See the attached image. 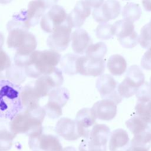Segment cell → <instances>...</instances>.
Returning <instances> with one entry per match:
<instances>
[{
    "label": "cell",
    "mask_w": 151,
    "mask_h": 151,
    "mask_svg": "<svg viewBox=\"0 0 151 151\" xmlns=\"http://www.w3.org/2000/svg\"><path fill=\"white\" fill-rule=\"evenodd\" d=\"M45 5L46 9L51 8L55 5L58 0H40Z\"/></svg>",
    "instance_id": "cell-37"
},
{
    "label": "cell",
    "mask_w": 151,
    "mask_h": 151,
    "mask_svg": "<svg viewBox=\"0 0 151 151\" xmlns=\"http://www.w3.org/2000/svg\"><path fill=\"white\" fill-rule=\"evenodd\" d=\"M136 96L137 99V102L147 103L151 100V87L148 82L144 83L140 86L136 93Z\"/></svg>",
    "instance_id": "cell-32"
},
{
    "label": "cell",
    "mask_w": 151,
    "mask_h": 151,
    "mask_svg": "<svg viewBox=\"0 0 151 151\" xmlns=\"http://www.w3.org/2000/svg\"><path fill=\"white\" fill-rule=\"evenodd\" d=\"M79 56L73 54H67L60 60V65L63 71L67 74L74 75L77 74L76 64Z\"/></svg>",
    "instance_id": "cell-27"
},
{
    "label": "cell",
    "mask_w": 151,
    "mask_h": 151,
    "mask_svg": "<svg viewBox=\"0 0 151 151\" xmlns=\"http://www.w3.org/2000/svg\"><path fill=\"white\" fill-rule=\"evenodd\" d=\"M141 67L146 70H151V47L145 52L140 61Z\"/></svg>",
    "instance_id": "cell-34"
},
{
    "label": "cell",
    "mask_w": 151,
    "mask_h": 151,
    "mask_svg": "<svg viewBox=\"0 0 151 151\" xmlns=\"http://www.w3.org/2000/svg\"><path fill=\"white\" fill-rule=\"evenodd\" d=\"M4 42V36L2 34V33H1L0 32V50L1 49L2 47L3 46Z\"/></svg>",
    "instance_id": "cell-39"
},
{
    "label": "cell",
    "mask_w": 151,
    "mask_h": 151,
    "mask_svg": "<svg viewBox=\"0 0 151 151\" xmlns=\"http://www.w3.org/2000/svg\"><path fill=\"white\" fill-rule=\"evenodd\" d=\"M77 74L86 76H100L105 71V60L86 55L79 56L77 60Z\"/></svg>",
    "instance_id": "cell-11"
},
{
    "label": "cell",
    "mask_w": 151,
    "mask_h": 151,
    "mask_svg": "<svg viewBox=\"0 0 151 151\" xmlns=\"http://www.w3.org/2000/svg\"><path fill=\"white\" fill-rule=\"evenodd\" d=\"M28 145L32 150L38 151H63L58 138L52 134H44L29 137Z\"/></svg>",
    "instance_id": "cell-14"
},
{
    "label": "cell",
    "mask_w": 151,
    "mask_h": 151,
    "mask_svg": "<svg viewBox=\"0 0 151 151\" xmlns=\"http://www.w3.org/2000/svg\"><path fill=\"white\" fill-rule=\"evenodd\" d=\"M139 42L143 48L147 49L151 47V22L141 28Z\"/></svg>",
    "instance_id": "cell-30"
},
{
    "label": "cell",
    "mask_w": 151,
    "mask_h": 151,
    "mask_svg": "<svg viewBox=\"0 0 151 151\" xmlns=\"http://www.w3.org/2000/svg\"><path fill=\"white\" fill-rule=\"evenodd\" d=\"M34 151H38V150H34Z\"/></svg>",
    "instance_id": "cell-46"
},
{
    "label": "cell",
    "mask_w": 151,
    "mask_h": 151,
    "mask_svg": "<svg viewBox=\"0 0 151 151\" xmlns=\"http://www.w3.org/2000/svg\"><path fill=\"white\" fill-rule=\"evenodd\" d=\"M69 98L70 93L66 88H55L49 93L48 101L44 108L52 116H61L63 113L62 107L65 105Z\"/></svg>",
    "instance_id": "cell-12"
},
{
    "label": "cell",
    "mask_w": 151,
    "mask_h": 151,
    "mask_svg": "<svg viewBox=\"0 0 151 151\" xmlns=\"http://www.w3.org/2000/svg\"><path fill=\"white\" fill-rule=\"evenodd\" d=\"M144 9L147 12H151V0H142Z\"/></svg>",
    "instance_id": "cell-38"
},
{
    "label": "cell",
    "mask_w": 151,
    "mask_h": 151,
    "mask_svg": "<svg viewBox=\"0 0 151 151\" xmlns=\"http://www.w3.org/2000/svg\"><path fill=\"white\" fill-rule=\"evenodd\" d=\"M126 125L133 134L130 145L151 147V125L143 119L135 114L126 122Z\"/></svg>",
    "instance_id": "cell-5"
},
{
    "label": "cell",
    "mask_w": 151,
    "mask_h": 151,
    "mask_svg": "<svg viewBox=\"0 0 151 151\" xmlns=\"http://www.w3.org/2000/svg\"><path fill=\"white\" fill-rule=\"evenodd\" d=\"M63 81L62 71L55 67L50 72L38 77L32 84L37 94L41 98L48 95L53 89L60 87Z\"/></svg>",
    "instance_id": "cell-6"
},
{
    "label": "cell",
    "mask_w": 151,
    "mask_h": 151,
    "mask_svg": "<svg viewBox=\"0 0 151 151\" xmlns=\"http://www.w3.org/2000/svg\"><path fill=\"white\" fill-rule=\"evenodd\" d=\"M96 117L91 109L83 108L80 110L76 116L75 122L79 137L87 139L90 134L91 129L96 123Z\"/></svg>",
    "instance_id": "cell-15"
},
{
    "label": "cell",
    "mask_w": 151,
    "mask_h": 151,
    "mask_svg": "<svg viewBox=\"0 0 151 151\" xmlns=\"http://www.w3.org/2000/svg\"><path fill=\"white\" fill-rule=\"evenodd\" d=\"M107 51V48L103 42L91 44L86 51V55L96 59H103Z\"/></svg>",
    "instance_id": "cell-28"
},
{
    "label": "cell",
    "mask_w": 151,
    "mask_h": 151,
    "mask_svg": "<svg viewBox=\"0 0 151 151\" xmlns=\"http://www.w3.org/2000/svg\"><path fill=\"white\" fill-rule=\"evenodd\" d=\"M60 60L61 55L54 50L34 51L24 67L25 74L31 78H38L54 69Z\"/></svg>",
    "instance_id": "cell-3"
},
{
    "label": "cell",
    "mask_w": 151,
    "mask_h": 151,
    "mask_svg": "<svg viewBox=\"0 0 151 151\" xmlns=\"http://www.w3.org/2000/svg\"><path fill=\"white\" fill-rule=\"evenodd\" d=\"M130 139L127 132L123 129L113 130L110 136V151H126L130 146Z\"/></svg>",
    "instance_id": "cell-21"
},
{
    "label": "cell",
    "mask_w": 151,
    "mask_h": 151,
    "mask_svg": "<svg viewBox=\"0 0 151 151\" xmlns=\"http://www.w3.org/2000/svg\"><path fill=\"white\" fill-rule=\"evenodd\" d=\"M22 87L8 80H0V117L12 120L23 109L20 98Z\"/></svg>",
    "instance_id": "cell-2"
},
{
    "label": "cell",
    "mask_w": 151,
    "mask_h": 151,
    "mask_svg": "<svg viewBox=\"0 0 151 151\" xmlns=\"http://www.w3.org/2000/svg\"><path fill=\"white\" fill-rule=\"evenodd\" d=\"M55 131L58 136L67 140L74 141L80 137L75 120L70 118L59 119L55 125Z\"/></svg>",
    "instance_id": "cell-19"
},
{
    "label": "cell",
    "mask_w": 151,
    "mask_h": 151,
    "mask_svg": "<svg viewBox=\"0 0 151 151\" xmlns=\"http://www.w3.org/2000/svg\"><path fill=\"white\" fill-rule=\"evenodd\" d=\"M71 47L77 54H83L86 52L88 47L93 44L87 32L83 29H77L71 35Z\"/></svg>",
    "instance_id": "cell-20"
},
{
    "label": "cell",
    "mask_w": 151,
    "mask_h": 151,
    "mask_svg": "<svg viewBox=\"0 0 151 151\" xmlns=\"http://www.w3.org/2000/svg\"><path fill=\"white\" fill-rule=\"evenodd\" d=\"M5 76L9 81L19 85L25 80L27 75L24 68L14 64L6 70Z\"/></svg>",
    "instance_id": "cell-26"
},
{
    "label": "cell",
    "mask_w": 151,
    "mask_h": 151,
    "mask_svg": "<svg viewBox=\"0 0 151 151\" xmlns=\"http://www.w3.org/2000/svg\"><path fill=\"white\" fill-rule=\"evenodd\" d=\"M117 109V104L108 99H103L96 102L91 108L96 119L106 121L111 120L115 117Z\"/></svg>",
    "instance_id": "cell-17"
},
{
    "label": "cell",
    "mask_w": 151,
    "mask_h": 151,
    "mask_svg": "<svg viewBox=\"0 0 151 151\" xmlns=\"http://www.w3.org/2000/svg\"><path fill=\"white\" fill-rule=\"evenodd\" d=\"M63 151H77L76 148L72 146H67L63 149Z\"/></svg>",
    "instance_id": "cell-40"
},
{
    "label": "cell",
    "mask_w": 151,
    "mask_h": 151,
    "mask_svg": "<svg viewBox=\"0 0 151 151\" xmlns=\"http://www.w3.org/2000/svg\"><path fill=\"white\" fill-rule=\"evenodd\" d=\"M96 37L103 40H109L113 37L114 35L113 25L108 24H99L96 29Z\"/></svg>",
    "instance_id": "cell-31"
},
{
    "label": "cell",
    "mask_w": 151,
    "mask_h": 151,
    "mask_svg": "<svg viewBox=\"0 0 151 151\" xmlns=\"http://www.w3.org/2000/svg\"><path fill=\"white\" fill-rule=\"evenodd\" d=\"M2 79H4V76L0 72V80H2Z\"/></svg>",
    "instance_id": "cell-42"
},
{
    "label": "cell",
    "mask_w": 151,
    "mask_h": 151,
    "mask_svg": "<svg viewBox=\"0 0 151 151\" xmlns=\"http://www.w3.org/2000/svg\"><path fill=\"white\" fill-rule=\"evenodd\" d=\"M110 134V129L107 125H94L89 136L80 144L79 151H107V143Z\"/></svg>",
    "instance_id": "cell-4"
},
{
    "label": "cell",
    "mask_w": 151,
    "mask_h": 151,
    "mask_svg": "<svg viewBox=\"0 0 151 151\" xmlns=\"http://www.w3.org/2000/svg\"><path fill=\"white\" fill-rule=\"evenodd\" d=\"M142 10L139 4L134 2H128L123 7L122 15L124 19L133 23L137 21L141 17Z\"/></svg>",
    "instance_id": "cell-25"
},
{
    "label": "cell",
    "mask_w": 151,
    "mask_h": 151,
    "mask_svg": "<svg viewBox=\"0 0 151 151\" xmlns=\"http://www.w3.org/2000/svg\"><path fill=\"white\" fill-rule=\"evenodd\" d=\"M11 65L9 55L2 49L0 50V72L8 69Z\"/></svg>",
    "instance_id": "cell-33"
},
{
    "label": "cell",
    "mask_w": 151,
    "mask_h": 151,
    "mask_svg": "<svg viewBox=\"0 0 151 151\" xmlns=\"http://www.w3.org/2000/svg\"><path fill=\"white\" fill-rule=\"evenodd\" d=\"M72 27L66 21L56 28L47 38V44L52 50L57 52L64 51L71 41Z\"/></svg>",
    "instance_id": "cell-8"
},
{
    "label": "cell",
    "mask_w": 151,
    "mask_h": 151,
    "mask_svg": "<svg viewBox=\"0 0 151 151\" xmlns=\"http://www.w3.org/2000/svg\"><path fill=\"white\" fill-rule=\"evenodd\" d=\"M91 14V7L84 0H80L75 5L73 10L67 15V21L73 27L79 28Z\"/></svg>",
    "instance_id": "cell-16"
},
{
    "label": "cell",
    "mask_w": 151,
    "mask_h": 151,
    "mask_svg": "<svg viewBox=\"0 0 151 151\" xmlns=\"http://www.w3.org/2000/svg\"><path fill=\"white\" fill-rule=\"evenodd\" d=\"M150 87H151V77H150Z\"/></svg>",
    "instance_id": "cell-43"
},
{
    "label": "cell",
    "mask_w": 151,
    "mask_h": 151,
    "mask_svg": "<svg viewBox=\"0 0 151 151\" xmlns=\"http://www.w3.org/2000/svg\"><path fill=\"white\" fill-rule=\"evenodd\" d=\"M121 5L117 0H107L100 6L95 8L92 13L94 19L99 23L105 24L114 19L120 14Z\"/></svg>",
    "instance_id": "cell-13"
},
{
    "label": "cell",
    "mask_w": 151,
    "mask_h": 151,
    "mask_svg": "<svg viewBox=\"0 0 151 151\" xmlns=\"http://www.w3.org/2000/svg\"><path fill=\"white\" fill-rule=\"evenodd\" d=\"M104 0H85V1L88 4V5L91 8H97L100 6Z\"/></svg>",
    "instance_id": "cell-35"
},
{
    "label": "cell",
    "mask_w": 151,
    "mask_h": 151,
    "mask_svg": "<svg viewBox=\"0 0 151 151\" xmlns=\"http://www.w3.org/2000/svg\"><path fill=\"white\" fill-rule=\"evenodd\" d=\"M20 98L23 109H27L39 105L40 97L37 94L32 83L22 87Z\"/></svg>",
    "instance_id": "cell-23"
},
{
    "label": "cell",
    "mask_w": 151,
    "mask_h": 151,
    "mask_svg": "<svg viewBox=\"0 0 151 151\" xmlns=\"http://www.w3.org/2000/svg\"><path fill=\"white\" fill-rule=\"evenodd\" d=\"M107 67L110 73L114 76H120L123 74L127 68V62L125 58L120 54L111 55L107 64Z\"/></svg>",
    "instance_id": "cell-24"
},
{
    "label": "cell",
    "mask_w": 151,
    "mask_h": 151,
    "mask_svg": "<svg viewBox=\"0 0 151 151\" xmlns=\"http://www.w3.org/2000/svg\"><path fill=\"white\" fill-rule=\"evenodd\" d=\"M150 149L144 147V146H133L130 145L128 149L126 151H149Z\"/></svg>",
    "instance_id": "cell-36"
},
{
    "label": "cell",
    "mask_w": 151,
    "mask_h": 151,
    "mask_svg": "<svg viewBox=\"0 0 151 151\" xmlns=\"http://www.w3.org/2000/svg\"><path fill=\"white\" fill-rule=\"evenodd\" d=\"M124 1H129V0H124Z\"/></svg>",
    "instance_id": "cell-44"
},
{
    "label": "cell",
    "mask_w": 151,
    "mask_h": 151,
    "mask_svg": "<svg viewBox=\"0 0 151 151\" xmlns=\"http://www.w3.org/2000/svg\"><path fill=\"white\" fill-rule=\"evenodd\" d=\"M126 78L131 80L139 87L145 82V75L138 65H131L127 70L126 74Z\"/></svg>",
    "instance_id": "cell-29"
},
{
    "label": "cell",
    "mask_w": 151,
    "mask_h": 151,
    "mask_svg": "<svg viewBox=\"0 0 151 151\" xmlns=\"http://www.w3.org/2000/svg\"><path fill=\"white\" fill-rule=\"evenodd\" d=\"M46 116L44 107L40 105L23 109L9 122V128L16 136L18 134H26L29 137L42 134V123Z\"/></svg>",
    "instance_id": "cell-1"
},
{
    "label": "cell",
    "mask_w": 151,
    "mask_h": 151,
    "mask_svg": "<svg viewBox=\"0 0 151 151\" xmlns=\"http://www.w3.org/2000/svg\"><path fill=\"white\" fill-rule=\"evenodd\" d=\"M114 35L120 45L126 48H132L139 42V36L134 31L133 23L126 19H120L113 24Z\"/></svg>",
    "instance_id": "cell-7"
},
{
    "label": "cell",
    "mask_w": 151,
    "mask_h": 151,
    "mask_svg": "<svg viewBox=\"0 0 151 151\" xmlns=\"http://www.w3.org/2000/svg\"><path fill=\"white\" fill-rule=\"evenodd\" d=\"M45 10L44 4L40 0H33L29 2L27 9L22 11L26 26L29 28L37 25L44 15Z\"/></svg>",
    "instance_id": "cell-18"
},
{
    "label": "cell",
    "mask_w": 151,
    "mask_h": 151,
    "mask_svg": "<svg viewBox=\"0 0 151 151\" xmlns=\"http://www.w3.org/2000/svg\"><path fill=\"white\" fill-rule=\"evenodd\" d=\"M150 22H151V19H150Z\"/></svg>",
    "instance_id": "cell-45"
},
{
    "label": "cell",
    "mask_w": 151,
    "mask_h": 151,
    "mask_svg": "<svg viewBox=\"0 0 151 151\" xmlns=\"http://www.w3.org/2000/svg\"><path fill=\"white\" fill-rule=\"evenodd\" d=\"M15 136L9 128V122L5 119H0V151L9 150L13 143Z\"/></svg>",
    "instance_id": "cell-22"
},
{
    "label": "cell",
    "mask_w": 151,
    "mask_h": 151,
    "mask_svg": "<svg viewBox=\"0 0 151 151\" xmlns=\"http://www.w3.org/2000/svg\"><path fill=\"white\" fill-rule=\"evenodd\" d=\"M12 0H0V4H7L11 2Z\"/></svg>",
    "instance_id": "cell-41"
},
{
    "label": "cell",
    "mask_w": 151,
    "mask_h": 151,
    "mask_svg": "<svg viewBox=\"0 0 151 151\" xmlns=\"http://www.w3.org/2000/svg\"><path fill=\"white\" fill-rule=\"evenodd\" d=\"M67 15L63 7L55 5L42 17L40 21L41 27L44 31L52 33L56 28L66 21Z\"/></svg>",
    "instance_id": "cell-10"
},
{
    "label": "cell",
    "mask_w": 151,
    "mask_h": 151,
    "mask_svg": "<svg viewBox=\"0 0 151 151\" xmlns=\"http://www.w3.org/2000/svg\"><path fill=\"white\" fill-rule=\"evenodd\" d=\"M118 85L119 83L111 75L106 74L97 78L96 87L103 99L111 100L117 104L123 100L117 91Z\"/></svg>",
    "instance_id": "cell-9"
}]
</instances>
